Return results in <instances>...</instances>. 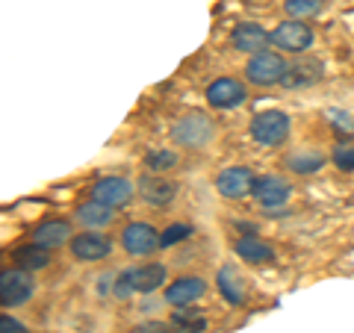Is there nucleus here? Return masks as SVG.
Listing matches in <instances>:
<instances>
[{
    "label": "nucleus",
    "mask_w": 354,
    "mask_h": 333,
    "mask_svg": "<svg viewBox=\"0 0 354 333\" xmlns=\"http://www.w3.org/2000/svg\"><path fill=\"white\" fill-rule=\"evenodd\" d=\"M251 136H254L257 145H266V148L281 145V142H286V136H290V118H286L283 113H278V109H269V113L254 115Z\"/></svg>",
    "instance_id": "obj_1"
},
{
    "label": "nucleus",
    "mask_w": 354,
    "mask_h": 333,
    "mask_svg": "<svg viewBox=\"0 0 354 333\" xmlns=\"http://www.w3.org/2000/svg\"><path fill=\"white\" fill-rule=\"evenodd\" d=\"M286 71H290V65L283 62L281 53L263 50V53H257V57L248 59V80L257 83V86L283 83V80H286Z\"/></svg>",
    "instance_id": "obj_2"
},
{
    "label": "nucleus",
    "mask_w": 354,
    "mask_h": 333,
    "mask_svg": "<svg viewBox=\"0 0 354 333\" xmlns=\"http://www.w3.org/2000/svg\"><path fill=\"white\" fill-rule=\"evenodd\" d=\"M32 277L24 269H6L0 274V304L3 307H18L32 295Z\"/></svg>",
    "instance_id": "obj_3"
},
{
    "label": "nucleus",
    "mask_w": 354,
    "mask_h": 333,
    "mask_svg": "<svg viewBox=\"0 0 354 333\" xmlns=\"http://www.w3.org/2000/svg\"><path fill=\"white\" fill-rule=\"evenodd\" d=\"M213 121H209L207 115H186L183 121H177L174 127V139L180 142V145L186 148H204L209 139H213Z\"/></svg>",
    "instance_id": "obj_4"
},
{
    "label": "nucleus",
    "mask_w": 354,
    "mask_h": 333,
    "mask_svg": "<svg viewBox=\"0 0 354 333\" xmlns=\"http://www.w3.org/2000/svg\"><path fill=\"white\" fill-rule=\"evenodd\" d=\"M272 44H278L281 50H292V53H301L313 44V30H310L304 21H283L278 24V30L272 32Z\"/></svg>",
    "instance_id": "obj_5"
},
{
    "label": "nucleus",
    "mask_w": 354,
    "mask_h": 333,
    "mask_svg": "<svg viewBox=\"0 0 354 333\" xmlns=\"http://www.w3.org/2000/svg\"><path fill=\"white\" fill-rule=\"evenodd\" d=\"M92 198L97 204H106L109 209H115V207L130 204L133 186H130V180H124V177H104V180H97L92 186Z\"/></svg>",
    "instance_id": "obj_6"
},
{
    "label": "nucleus",
    "mask_w": 354,
    "mask_h": 333,
    "mask_svg": "<svg viewBox=\"0 0 354 333\" xmlns=\"http://www.w3.org/2000/svg\"><path fill=\"white\" fill-rule=\"evenodd\" d=\"M263 207L269 209H278L290 201V183L283 177H274V174H266V177H257L254 180V192H251Z\"/></svg>",
    "instance_id": "obj_7"
},
{
    "label": "nucleus",
    "mask_w": 354,
    "mask_h": 333,
    "mask_svg": "<svg viewBox=\"0 0 354 333\" xmlns=\"http://www.w3.org/2000/svg\"><path fill=\"white\" fill-rule=\"evenodd\" d=\"M121 245L133 257H145V254H151L160 245V233L151 225H127L124 233H121Z\"/></svg>",
    "instance_id": "obj_8"
},
{
    "label": "nucleus",
    "mask_w": 354,
    "mask_h": 333,
    "mask_svg": "<svg viewBox=\"0 0 354 333\" xmlns=\"http://www.w3.org/2000/svg\"><path fill=\"white\" fill-rule=\"evenodd\" d=\"M207 101L216 109H234V106H239L242 101H245V86H242L239 80H230V77H221V80L209 83Z\"/></svg>",
    "instance_id": "obj_9"
},
{
    "label": "nucleus",
    "mask_w": 354,
    "mask_h": 333,
    "mask_svg": "<svg viewBox=\"0 0 354 333\" xmlns=\"http://www.w3.org/2000/svg\"><path fill=\"white\" fill-rule=\"evenodd\" d=\"M216 189L230 201H236V198H245L248 192H254V174L242 169V165H234V169H225L218 174Z\"/></svg>",
    "instance_id": "obj_10"
},
{
    "label": "nucleus",
    "mask_w": 354,
    "mask_h": 333,
    "mask_svg": "<svg viewBox=\"0 0 354 333\" xmlns=\"http://www.w3.org/2000/svg\"><path fill=\"white\" fill-rule=\"evenodd\" d=\"M109 251H113V242L101 236V233H80V236L71 239V254L77 260L95 263V260L109 257Z\"/></svg>",
    "instance_id": "obj_11"
},
{
    "label": "nucleus",
    "mask_w": 354,
    "mask_h": 333,
    "mask_svg": "<svg viewBox=\"0 0 354 333\" xmlns=\"http://www.w3.org/2000/svg\"><path fill=\"white\" fill-rule=\"evenodd\" d=\"M139 195L145 198V201L151 207H165V204H171L174 201V195H177V186L171 180H165V177H153V174H142L139 177Z\"/></svg>",
    "instance_id": "obj_12"
},
{
    "label": "nucleus",
    "mask_w": 354,
    "mask_h": 333,
    "mask_svg": "<svg viewBox=\"0 0 354 333\" xmlns=\"http://www.w3.org/2000/svg\"><path fill=\"white\" fill-rule=\"evenodd\" d=\"M230 41H234V48L236 50H242V53H263L266 48H269V41H272V36L266 32L260 24H239L236 30H234V36H230Z\"/></svg>",
    "instance_id": "obj_13"
},
{
    "label": "nucleus",
    "mask_w": 354,
    "mask_h": 333,
    "mask_svg": "<svg viewBox=\"0 0 354 333\" xmlns=\"http://www.w3.org/2000/svg\"><path fill=\"white\" fill-rule=\"evenodd\" d=\"M207 292V283L201 280V277H180V280H174L169 286V292H165V301H169L171 307H186L198 301Z\"/></svg>",
    "instance_id": "obj_14"
},
{
    "label": "nucleus",
    "mask_w": 354,
    "mask_h": 333,
    "mask_svg": "<svg viewBox=\"0 0 354 333\" xmlns=\"http://www.w3.org/2000/svg\"><path fill=\"white\" fill-rule=\"evenodd\" d=\"M71 225L68 221H48V225H41L36 230V236H32V245H39V248H62L65 242H71Z\"/></svg>",
    "instance_id": "obj_15"
},
{
    "label": "nucleus",
    "mask_w": 354,
    "mask_h": 333,
    "mask_svg": "<svg viewBox=\"0 0 354 333\" xmlns=\"http://www.w3.org/2000/svg\"><path fill=\"white\" fill-rule=\"evenodd\" d=\"M130 280H133V289L136 292H153V289H160L165 280V265L151 263V265H142V269H133Z\"/></svg>",
    "instance_id": "obj_16"
},
{
    "label": "nucleus",
    "mask_w": 354,
    "mask_h": 333,
    "mask_svg": "<svg viewBox=\"0 0 354 333\" xmlns=\"http://www.w3.org/2000/svg\"><path fill=\"white\" fill-rule=\"evenodd\" d=\"M319 77H322V65H319L316 59H307V62H295L290 65V71H286V86L290 88H298V86H310L316 83Z\"/></svg>",
    "instance_id": "obj_17"
},
{
    "label": "nucleus",
    "mask_w": 354,
    "mask_h": 333,
    "mask_svg": "<svg viewBox=\"0 0 354 333\" xmlns=\"http://www.w3.org/2000/svg\"><path fill=\"white\" fill-rule=\"evenodd\" d=\"M236 254H239L242 260H248V263H269V260L274 257L272 245H266V242L257 239V236L239 239V242H236Z\"/></svg>",
    "instance_id": "obj_18"
},
{
    "label": "nucleus",
    "mask_w": 354,
    "mask_h": 333,
    "mask_svg": "<svg viewBox=\"0 0 354 333\" xmlns=\"http://www.w3.org/2000/svg\"><path fill=\"white\" fill-rule=\"evenodd\" d=\"M12 263L18 265V269H24V272H39L44 269L50 260H48V254H44V248L39 245H27V248H18L12 254Z\"/></svg>",
    "instance_id": "obj_19"
},
{
    "label": "nucleus",
    "mask_w": 354,
    "mask_h": 333,
    "mask_svg": "<svg viewBox=\"0 0 354 333\" xmlns=\"http://www.w3.org/2000/svg\"><path fill=\"white\" fill-rule=\"evenodd\" d=\"M171 327L177 333H204L207 318L198 310H174L171 313Z\"/></svg>",
    "instance_id": "obj_20"
},
{
    "label": "nucleus",
    "mask_w": 354,
    "mask_h": 333,
    "mask_svg": "<svg viewBox=\"0 0 354 333\" xmlns=\"http://www.w3.org/2000/svg\"><path fill=\"white\" fill-rule=\"evenodd\" d=\"M77 218H80L86 227H106L109 221H113V209H109L106 204L92 201V204L80 207V213H77Z\"/></svg>",
    "instance_id": "obj_21"
},
{
    "label": "nucleus",
    "mask_w": 354,
    "mask_h": 333,
    "mask_svg": "<svg viewBox=\"0 0 354 333\" xmlns=\"http://www.w3.org/2000/svg\"><path fill=\"white\" fill-rule=\"evenodd\" d=\"M286 165H290L292 171H298V174H313V171H319L325 165V157L322 153H313V151H298V153H292V157L286 160Z\"/></svg>",
    "instance_id": "obj_22"
},
{
    "label": "nucleus",
    "mask_w": 354,
    "mask_h": 333,
    "mask_svg": "<svg viewBox=\"0 0 354 333\" xmlns=\"http://www.w3.org/2000/svg\"><path fill=\"white\" fill-rule=\"evenodd\" d=\"M218 289H221V295H225L230 304H242V301H245V292H242V283L236 280L234 269H221L218 272Z\"/></svg>",
    "instance_id": "obj_23"
},
{
    "label": "nucleus",
    "mask_w": 354,
    "mask_h": 333,
    "mask_svg": "<svg viewBox=\"0 0 354 333\" xmlns=\"http://www.w3.org/2000/svg\"><path fill=\"white\" fill-rule=\"evenodd\" d=\"M322 3H325V0H283L286 12H290L295 21H298V18L319 15V12H322Z\"/></svg>",
    "instance_id": "obj_24"
},
{
    "label": "nucleus",
    "mask_w": 354,
    "mask_h": 333,
    "mask_svg": "<svg viewBox=\"0 0 354 333\" xmlns=\"http://www.w3.org/2000/svg\"><path fill=\"white\" fill-rule=\"evenodd\" d=\"M145 165H148V169H153V171H171V169H177V153H171V151H153V153H148V157H145Z\"/></svg>",
    "instance_id": "obj_25"
},
{
    "label": "nucleus",
    "mask_w": 354,
    "mask_h": 333,
    "mask_svg": "<svg viewBox=\"0 0 354 333\" xmlns=\"http://www.w3.org/2000/svg\"><path fill=\"white\" fill-rule=\"evenodd\" d=\"M186 236H192V227L189 225H171L165 233H160V248H171L174 242H180Z\"/></svg>",
    "instance_id": "obj_26"
},
{
    "label": "nucleus",
    "mask_w": 354,
    "mask_h": 333,
    "mask_svg": "<svg viewBox=\"0 0 354 333\" xmlns=\"http://www.w3.org/2000/svg\"><path fill=\"white\" fill-rule=\"evenodd\" d=\"M334 162L342 171H354V142H346V145H337L334 151Z\"/></svg>",
    "instance_id": "obj_27"
},
{
    "label": "nucleus",
    "mask_w": 354,
    "mask_h": 333,
    "mask_svg": "<svg viewBox=\"0 0 354 333\" xmlns=\"http://www.w3.org/2000/svg\"><path fill=\"white\" fill-rule=\"evenodd\" d=\"M0 333H27V330L12 316H0Z\"/></svg>",
    "instance_id": "obj_28"
},
{
    "label": "nucleus",
    "mask_w": 354,
    "mask_h": 333,
    "mask_svg": "<svg viewBox=\"0 0 354 333\" xmlns=\"http://www.w3.org/2000/svg\"><path fill=\"white\" fill-rule=\"evenodd\" d=\"M115 286H118V289H115V295H118V298H127V295L133 292V280H130V272H124V274H121Z\"/></svg>",
    "instance_id": "obj_29"
},
{
    "label": "nucleus",
    "mask_w": 354,
    "mask_h": 333,
    "mask_svg": "<svg viewBox=\"0 0 354 333\" xmlns=\"http://www.w3.org/2000/svg\"><path fill=\"white\" fill-rule=\"evenodd\" d=\"M136 333H171L169 325H162V321H145V325H139Z\"/></svg>",
    "instance_id": "obj_30"
}]
</instances>
